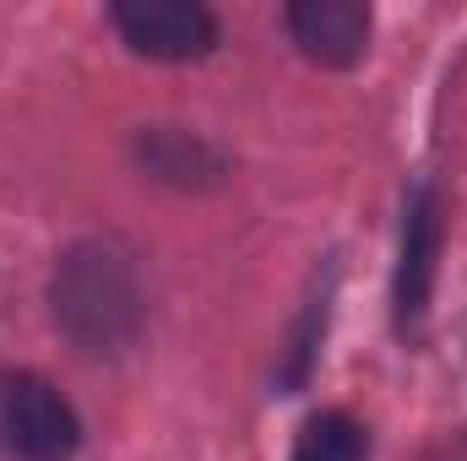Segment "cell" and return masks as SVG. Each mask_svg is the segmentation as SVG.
I'll return each mask as SVG.
<instances>
[{
  "mask_svg": "<svg viewBox=\"0 0 467 461\" xmlns=\"http://www.w3.org/2000/svg\"><path fill=\"white\" fill-rule=\"evenodd\" d=\"M49 315L60 326V337L77 347L82 358H104L115 364L125 353H136L147 337V271L141 255L115 239V233H88L77 239L49 277Z\"/></svg>",
  "mask_w": 467,
  "mask_h": 461,
  "instance_id": "6da1fadb",
  "label": "cell"
},
{
  "mask_svg": "<svg viewBox=\"0 0 467 461\" xmlns=\"http://www.w3.org/2000/svg\"><path fill=\"white\" fill-rule=\"evenodd\" d=\"M441 255H446V196L435 179H419L402 196V233H397V266H391V332L402 347H419L430 332Z\"/></svg>",
  "mask_w": 467,
  "mask_h": 461,
  "instance_id": "7a4b0ae2",
  "label": "cell"
},
{
  "mask_svg": "<svg viewBox=\"0 0 467 461\" xmlns=\"http://www.w3.org/2000/svg\"><path fill=\"white\" fill-rule=\"evenodd\" d=\"M82 418L71 396L38 369H0V461H71Z\"/></svg>",
  "mask_w": 467,
  "mask_h": 461,
  "instance_id": "3957f363",
  "label": "cell"
},
{
  "mask_svg": "<svg viewBox=\"0 0 467 461\" xmlns=\"http://www.w3.org/2000/svg\"><path fill=\"white\" fill-rule=\"evenodd\" d=\"M109 22H115L119 44L130 55L158 60V66L207 60L218 49V38H223L218 16L202 0H115Z\"/></svg>",
  "mask_w": 467,
  "mask_h": 461,
  "instance_id": "277c9868",
  "label": "cell"
},
{
  "mask_svg": "<svg viewBox=\"0 0 467 461\" xmlns=\"http://www.w3.org/2000/svg\"><path fill=\"white\" fill-rule=\"evenodd\" d=\"M283 27L294 38V49L310 60V66H327V71H348L364 60L369 49V5L358 0H294L283 11Z\"/></svg>",
  "mask_w": 467,
  "mask_h": 461,
  "instance_id": "5b68a950",
  "label": "cell"
},
{
  "mask_svg": "<svg viewBox=\"0 0 467 461\" xmlns=\"http://www.w3.org/2000/svg\"><path fill=\"white\" fill-rule=\"evenodd\" d=\"M130 152H136V169L169 190H218L229 179V158L185 125H141Z\"/></svg>",
  "mask_w": 467,
  "mask_h": 461,
  "instance_id": "8992f818",
  "label": "cell"
},
{
  "mask_svg": "<svg viewBox=\"0 0 467 461\" xmlns=\"http://www.w3.org/2000/svg\"><path fill=\"white\" fill-rule=\"evenodd\" d=\"M332 304H337V255H327V277L316 271L305 304H299V321L288 332V347H283V364H277V385L294 396L310 385L316 364H321V343H327V326H332Z\"/></svg>",
  "mask_w": 467,
  "mask_h": 461,
  "instance_id": "52a82bcc",
  "label": "cell"
},
{
  "mask_svg": "<svg viewBox=\"0 0 467 461\" xmlns=\"http://www.w3.org/2000/svg\"><path fill=\"white\" fill-rule=\"evenodd\" d=\"M288 461H369V429L343 407H321L299 424Z\"/></svg>",
  "mask_w": 467,
  "mask_h": 461,
  "instance_id": "ba28073f",
  "label": "cell"
}]
</instances>
